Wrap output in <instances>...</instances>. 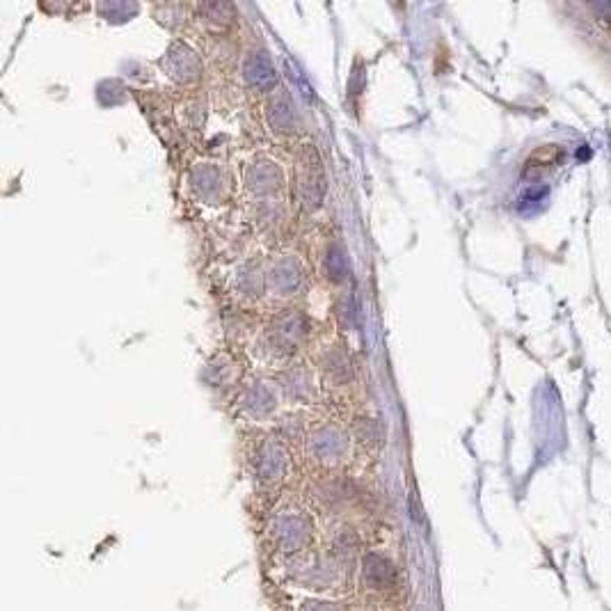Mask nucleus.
Segmentation results:
<instances>
[{
    "label": "nucleus",
    "instance_id": "1",
    "mask_svg": "<svg viewBox=\"0 0 611 611\" xmlns=\"http://www.w3.org/2000/svg\"><path fill=\"white\" fill-rule=\"evenodd\" d=\"M364 574H367V580L374 586H378V589L392 586L396 580V570L392 568L390 561H385V558L380 557H369L364 561Z\"/></svg>",
    "mask_w": 611,
    "mask_h": 611
}]
</instances>
